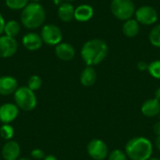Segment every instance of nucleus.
<instances>
[{
  "mask_svg": "<svg viewBox=\"0 0 160 160\" xmlns=\"http://www.w3.org/2000/svg\"><path fill=\"white\" fill-rule=\"evenodd\" d=\"M87 153L94 160H104L109 156V149L102 140L94 139L87 145Z\"/></svg>",
  "mask_w": 160,
  "mask_h": 160,
  "instance_id": "7",
  "label": "nucleus"
},
{
  "mask_svg": "<svg viewBox=\"0 0 160 160\" xmlns=\"http://www.w3.org/2000/svg\"><path fill=\"white\" fill-rule=\"evenodd\" d=\"M142 112L146 117H155L160 114V101L157 98H150L143 102Z\"/></svg>",
  "mask_w": 160,
  "mask_h": 160,
  "instance_id": "15",
  "label": "nucleus"
},
{
  "mask_svg": "<svg viewBox=\"0 0 160 160\" xmlns=\"http://www.w3.org/2000/svg\"><path fill=\"white\" fill-rule=\"evenodd\" d=\"M108 44L100 38H93L86 41L81 50V56L83 62L93 67L101 63L108 55Z\"/></svg>",
  "mask_w": 160,
  "mask_h": 160,
  "instance_id": "1",
  "label": "nucleus"
},
{
  "mask_svg": "<svg viewBox=\"0 0 160 160\" xmlns=\"http://www.w3.org/2000/svg\"><path fill=\"white\" fill-rule=\"evenodd\" d=\"M42 85V80L38 75H33L28 79L27 82V87L31 89L32 91H38Z\"/></svg>",
  "mask_w": 160,
  "mask_h": 160,
  "instance_id": "24",
  "label": "nucleus"
},
{
  "mask_svg": "<svg viewBox=\"0 0 160 160\" xmlns=\"http://www.w3.org/2000/svg\"><path fill=\"white\" fill-rule=\"evenodd\" d=\"M74 12H75V8L73 7V5H71L70 3H63L59 6L58 8V17L59 19L64 22H69L74 19Z\"/></svg>",
  "mask_w": 160,
  "mask_h": 160,
  "instance_id": "17",
  "label": "nucleus"
},
{
  "mask_svg": "<svg viewBox=\"0 0 160 160\" xmlns=\"http://www.w3.org/2000/svg\"><path fill=\"white\" fill-rule=\"evenodd\" d=\"M14 100L18 108L25 112L34 110L38 103L35 92L29 89L27 86L18 87L14 93Z\"/></svg>",
  "mask_w": 160,
  "mask_h": 160,
  "instance_id": "4",
  "label": "nucleus"
},
{
  "mask_svg": "<svg viewBox=\"0 0 160 160\" xmlns=\"http://www.w3.org/2000/svg\"><path fill=\"white\" fill-rule=\"evenodd\" d=\"M43 42L50 46H56L62 41L63 34L61 29L55 24H46L42 27L40 33Z\"/></svg>",
  "mask_w": 160,
  "mask_h": 160,
  "instance_id": "6",
  "label": "nucleus"
},
{
  "mask_svg": "<svg viewBox=\"0 0 160 160\" xmlns=\"http://www.w3.org/2000/svg\"><path fill=\"white\" fill-rule=\"evenodd\" d=\"M125 152L131 160H148L153 154V144L147 138L135 137L128 142Z\"/></svg>",
  "mask_w": 160,
  "mask_h": 160,
  "instance_id": "2",
  "label": "nucleus"
},
{
  "mask_svg": "<svg viewBox=\"0 0 160 160\" xmlns=\"http://www.w3.org/2000/svg\"><path fill=\"white\" fill-rule=\"evenodd\" d=\"M19 115V108L13 103H5L0 106V121L3 124H9Z\"/></svg>",
  "mask_w": 160,
  "mask_h": 160,
  "instance_id": "10",
  "label": "nucleus"
},
{
  "mask_svg": "<svg viewBox=\"0 0 160 160\" xmlns=\"http://www.w3.org/2000/svg\"><path fill=\"white\" fill-rule=\"evenodd\" d=\"M135 17L139 23L144 25H151L157 22L158 14L156 8L151 6H142L135 11Z\"/></svg>",
  "mask_w": 160,
  "mask_h": 160,
  "instance_id": "8",
  "label": "nucleus"
},
{
  "mask_svg": "<svg viewBox=\"0 0 160 160\" xmlns=\"http://www.w3.org/2000/svg\"><path fill=\"white\" fill-rule=\"evenodd\" d=\"M137 68H138V69H140L141 71H143V70H145V69L148 68V65H147L145 62H140V63H138Z\"/></svg>",
  "mask_w": 160,
  "mask_h": 160,
  "instance_id": "29",
  "label": "nucleus"
},
{
  "mask_svg": "<svg viewBox=\"0 0 160 160\" xmlns=\"http://www.w3.org/2000/svg\"><path fill=\"white\" fill-rule=\"evenodd\" d=\"M81 83L85 87H90L95 84L97 81V72L93 67H86L81 73Z\"/></svg>",
  "mask_w": 160,
  "mask_h": 160,
  "instance_id": "18",
  "label": "nucleus"
},
{
  "mask_svg": "<svg viewBox=\"0 0 160 160\" xmlns=\"http://www.w3.org/2000/svg\"><path fill=\"white\" fill-rule=\"evenodd\" d=\"M156 145H157L158 149L160 151V135H158L156 139Z\"/></svg>",
  "mask_w": 160,
  "mask_h": 160,
  "instance_id": "33",
  "label": "nucleus"
},
{
  "mask_svg": "<svg viewBox=\"0 0 160 160\" xmlns=\"http://www.w3.org/2000/svg\"><path fill=\"white\" fill-rule=\"evenodd\" d=\"M155 96H156V98H157V99H158L160 101V87H158L157 90H156V93H155Z\"/></svg>",
  "mask_w": 160,
  "mask_h": 160,
  "instance_id": "31",
  "label": "nucleus"
},
{
  "mask_svg": "<svg viewBox=\"0 0 160 160\" xmlns=\"http://www.w3.org/2000/svg\"><path fill=\"white\" fill-rule=\"evenodd\" d=\"M31 157L36 160H40V159H44L45 158V154L44 152L41 150V149H34L31 151Z\"/></svg>",
  "mask_w": 160,
  "mask_h": 160,
  "instance_id": "27",
  "label": "nucleus"
},
{
  "mask_svg": "<svg viewBox=\"0 0 160 160\" xmlns=\"http://www.w3.org/2000/svg\"><path fill=\"white\" fill-rule=\"evenodd\" d=\"M46 19L45 9L39 3H28L22 10L21 22L27 29H36L43 24Z\"/></svg>",
  "mask_w": 160,
  "mask_h": 160,
  "instance_id": "3",
  "label": "nucleus"
},
{
  "mask_svg": "<svg viewBox=\"0 0 160 160\" xmlns=\"http://www.w3.org/2000/svg\"><path fill=\"white\" fill-rule=\"evenodd\" d=\"M123 33L128 38H135L140 32V23L136 19H129L125 21L123 27Z\"/></svg>",
  "mask_w": 160,
  "mask_h": 160,
  "instance_id": "19",
  "label": "nucleus"
},
{
  "mask_svg": "<svg viewBox=\"0 0 160 160\" xmlns=\"http://www.w3.org/2000/svg\"><path fill=\"white\" fill-rule=\"evenodd\" d=\"M65 1H67V2H68V1H74V0H65Z\"/></svg>",
  "mask_w": 160,
  "mask_h": 160,
  "instance_id": "37",
  "label": "nucleus"
},
{
  "mask_svg": "<svg viewBox=\"0 0 160 160\" xmlns=\"http://www.w3.org/2000/svg\"><path fill=\"white\" fill-rule=\"evenodd\" d=\"M18 89V82L12 76L0 77V95L9 96Z\"/></svg>",
  "mask_w": 160,
  "mask_h": 160,
  "instance_id": "13",
  "label": "nucleus"
},
{
  "mask_svg": "<svg viewBox=\"0 0 160 160\" xmlns=\"http://www.w3.org/2000/svg\"><path fill=\"white\" fill-rule=\"evenodd\" d=\"M30 1H31V2H34V3H38L40 0H30Z\"/></svg>",
  "mask_w": 160,
  "mask_h": 160,
  "instance_id": "34",
  "label": "nucleus"
},
{
  "mask_svg": "<svg viewBox=\"0 0 160 160\" xmlns=\"http://www.w3.org/2000/svg\"><path fill=\"white\" fill-rule=\"evenodd\" d=\"M20 31H21V24L17 21L9 20L6 22L4 28V33L6 34V36L15 38V37H17L20 34Z\"/></svg>",
  "mask_w": 160,
  "mask_h": 160,
  "instance_id": "20",
  "label": "nucleus"
},
{
  "mask_svg": "<svg viewBox=\"0 0 160 160\" xmlns=\"http://www.w3.org/2000/svg\"><path fill=\"white\" fill-rule=\"evenodd\" d=\"M154 132L157 136L160 135V122H158L155 126H154Z\"/></svg>",
  "mask_w": 160,
  "mask_h": 160,
  "instance_id": "30",
  "label": "nucleus"
},
{
  "mask_svg": "<svg viewBox=\"0 0 160 160\" xmlns=\"http://www.w3.org/2000/svg\"><path fill=\"white\" fill-rule=\"evenodd\" d=\"M29 0H6L7 7L12 10H22L27 5Z\"/></svg>",
  "mask_w": 160,
  "mask_h": 160,
  "instance_id": "22",
  "label": "nucleus"
},
{
  "mask_svg": "<svg viewBox=\"0 0 160 160\" xmlns=\"http://www.w3.org/2000/svg\"><path fill=\"white\" fill-rule=\"evenodd\" d=\"M5 24H6V22H5V19L3 17V15L0 13V36L1 34L4 32V28H5Z\"/></svg>",
  "mask_w": 160,
  "mask_h": 160,
  "instance_id": "28",
  "label": "nucleus"
},
{
  "mask_svg": "<svg viewBox=\"0 0 160 160\" xmlns=\"http://www.w3.org/2000/svg\"><path fill=\"white\" fill-rule=\"evenodd\" d=\"M44 160H57V158H56L54 156L49 155V156H46V157L44 158Z\"/></svg>",
  "mask_w": 160,
  "mask_h": 160,
  "instance_id": "32",
  "label": "nucleus"
},
{
  "mask_svg": "<svg viewBox=\"0 0 160 160\" xmlns=\"http://www.w3.org/2000/svg\"><path fill=\"white\" fill-rule=\"evenodd\" d=\"M0 136L2 139L7 141H11L12 137L14 136V128L9 124H3L0 128Z\"/></svg>",
  "mask_w": 160,
  "mask_h": 160,
  "instance_id": "23",
  "label": "nucleus"
},
{
  "mask_svg": "<svg viewBox=\"0 0 160 160\" xmlns=\"http://www.w3.org/2000/svg\"><path fill=\"white\" fill-rule=\"evenodd\" d=\"M55 54L62 61H70L75 56V49L68 42H60L55 46Z\"/></svg>",
  "mask_w": 160,
  "mask_h": 160,
  "instance_id": "14",
  "label": "nucleus"
},
{
  "mask_svg": "<svg viewBox=\"0 0 160 160\" xmlns=\"http://www.w3.org/2000/svg\"><path fill=\"white\" fill-rule=\"evenodd\" d=\"M17 160H30V159H28V158H18Z\"/></svg>",
  "mask_w": 160,
  "mask_h": 160,
  "instance_id": "36",
  "label": "nucleus"
},
{
  "mask_svg": "<svg viewBox=\"0 0 160 160\" xmlns=\"http://www.w3.org/2000/svg\"><path fill=\"white\" fill-rule=\"evenodd\" d=\"M112 15L120 21L131 19L135 14V4L132 0H112L111 3Z\"/></svg>",
  "mask_w": 160,
  "mask_h": 160,
  "instance_id": "5",
  "label": "nucleus"
},
{
  "mask_svg": "<svg viewBox=\"0 0 160 160\" xmlns=\"http://www.w3.org/2000/svg\"><path fill=\"white\" fill-rule=\"evenodd\" d=\"M94 16V8L87 4H82L78 6L75 8L74 12V19L77 20L78 22H84L89 20Z\"/></svg>",
  "mask_w": 160,
  "mask_h": 160,
  "instance_id": "16",
  "label": "nucleus"
},
{
  "mask_svg": "<svg viewBox=\"0 0 160 160\" xmlns=\"http://www.w3.org/2000/svg\"><path fill=\"white\" fill-rule=\"evenodd\" d=\"M108 160H128V156L126 152H123L120 149H115L109 154Z\"/></svg>",
  "mask_w": 160,
  "mask_h": 160,
  "instance_id": "26",
  "label": "nucleus"
},
{
  "mask_svg": "<svg viewBox=\"0 0 160 160\" xmlns=\"http://www.w3.org/2000/svg\"><path fill=\"white\" fill-rule=\"evenodd\" d=\"M23 47L28 51H37L38 50L43 43L41 36L35 32H29L25 34L22 39Z\"/></svg>",
  "mask_w": 160,
  "mask_h": 160,
  "instance_id": "12",
  "label": "nucleus"
},
{
  "mask_svg": "<svg viewBox=\"0 0 160 160\" xmlns=\"http://www.w3.org/2000/svg\"><path fill=\"white\" fill-rule=\"evenodd\" d=\"M148 71L152 77L160 80V60L153 61L148 65Z\"/></svg>",
  "mask_w": 160,
  "mask_h": 160,
  "instance_id": "25",
  "label": "nucleus"
},
{
  "mask_svg": "<svg viewBox=\"0 0 160 160\" xmlns=\"http://www.w3.org/2000/svg\"><path fill=\"white\" fill-rule=\"evenodd\" d=\"M20 153L21 147L15 141H8L2 148V158L4 160H17Z\"/></svg>",
  "mask_w": 160,
  "mask_h": 160,
  "instance_id": "11",
  "label": "nucleus"
},
{
  "mask_svg": "<svg viewBox=\"0 0 160 160\" xmlns=\"http://www.w3.org/2000/svg\"><path fill=\"white\" fill-rule=\"evenodd\" d=\"M149 41L153 46L160 48V23L154 26L153 29L150 31Z\"/></svg>",
  "mask_w": 160,
  "mask_h": 160,
  "instance_id": "21",
  "label": "nucleus"
},
{
  "mask_svg": "<svg viewBox=\"0 0 160 160\" xmlns=\"http://www.w3.org/2000/svg\"><path fill=\"white\" fill-rule=\"evenodd\" d=\"M148 160H160L159 158H151L150 159H148Z\"/></svg>",
  "mask_w": 160,
  "mask_h": 160,
  "instance_id": "35",
  "label": "nucleus"
},
{
  "mask_svg": "<svg viewBox=\"0 0 160 160\" xmlns=\"http://www.w3.org/2000/svg\"><path fill=\"white\" fill-rule=\"evenodd\" d=\"M18 42L14 38L0 36V58H8L16 53Z\"/></svg>",
  "mask_w": 160,
  "mask_h": 160,
  "instance_id": "9",
  "label": "nucleus"
}]
</instances>
